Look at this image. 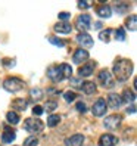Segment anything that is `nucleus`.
<instances>
[{
  "instance_id": "f257e3e1",
  "label": "nucleus",
  "mask_w": 137,
  "mask_h": 146,
  "mask_svg": "<svg viewBox=\"0 0 137 146\" xmlns=\"http://www.w3.org/2000/svg\"><path fill=\"white\" fill-rule=\"evenodd\" d=\"M114 75L118 78V81H127L133 74V64L130 59H118L114 62L112 66Z\"/></svg>"
},
{
  "instance_id": "f03ea898",
  "label": "nucleus",
  "mask_w": 137,
  "mask_h": 146,
  "mask_svg": "<svg viewBox=\"0 0 137 146\" xmlns=\"http://www.w3.org/2000/svg\"><path fill=\"white\" fill-rule=\"evenodd\" d=\"M3 87L6 92H11V93H16L25 87V83L18 78V77H7V78L3 81Z\"/></svg>"
},
{
  "instance_id": "7ed1b4c3",
  "label": "nucleus",
  "mask_w": 137,
  "mask_h": 146,
  "mask_svg": "<svg viewBox=\"0 0 137 146\" xmlns=\"http://www.w3.org/2000/svg\"><path fill=\"white\" fill-rule=\"evenodd\" d=\"M43 127H44V124L40 118H27L24 121V128L28 133H40Z\"/></svg>"
},
{
  "instance_id": "20e7f679",
  "label": "nucleus",
  "mask_w": 137,
  "mask_h": 146,
  "mask_svg": "<svg viewBox=\"0 0 137 146\" xmlns=\"http://www.w3.org/2000/svg\"><path fill=\"white\" fill-rule=\"evenodd\" d=\"M97 80H99V83L103 86L105 89H111V87H114V86H115V83L112 80V74H111L108 70H102L99 72V75H97Z\"/></svg>"
},
{
  "instance_id": "39448f33",
  "label": "nucleus",
  "mask_w": 137,
  "mask_h": 146,
  "mask_svg": "<svg viewBox=\"0 0 137 146\" xmlns=\"http://www.w3.org/2000/svg\"><path fill=\"white\" fill-rule=\"evenodd\" d=\"M106 108H108L106 106V100L103 98H100V99H97L95 102V105H93V108H91V112H93L95 117H103L106 114Z\"/></svg>"
},
{
  "instance_id": "423d86ee",
  "label": "nucleus",
  "mask_w": 137,
  "mask_h": 146,
  "mask_svg": "<svg viewBox=\"0 0 137 146\" xmlns=\"http://www.w3.org/2000/svg\"><path fill=\"white\" fill-rule=\"evenodd\" d=\"M91 24V16L89 13H83L77 18V28L80 31H87Z\"/></svg>"
},
{
  "instance_id": "0eeeda50",
  "label": "nucleus",
  "mask_w": 137,
  "mask_h": 146,
  "mask_svg": "<svg viewBox=\"0 0 137 146\" xmlns=\"http://www.w3.org/2000/svg\"><path fill=\"white\" fill-rule=\"evenodd\" d=\"M47 77L52 81H55V83H59V81L64 80V74L61 71V68H59V65H52L50 66L47 70Z\"/></svg>"
},
{
  "instance_id": "6e6552de",
  "label": "nucleus",
  "mask_w": 137,
  "mask_h": 146,
  "mask_svg": "<svg viewBox=\"0 0 137 146\" xmlns=\"http://www.w3.org/2000/svg\"><path fill=\"white\" fill-rule=\"evenodd\" d=\"M121 121H122V117L114 114V115L105 118V123L103 124H105V127L108 128V130H115V128H118V125L121 124Z\"/></svg>"
},
{
  "instance_id": "1a4fd4ad",
  "label": "nucleus",
  "mask_w": 137,
  "mask_h": 146,
  "mask_svg": "<svg viewBox=\"0 0 137 146\" xmlns=\"http://www.w3.org/2000/svg\"><path fill=\"white\" fill-rule=\"evenodd\" d=\"M77 41H78V44L81 46V49L84 47V50L93 47V38L89 36L87 33H80L78 36H77Z\"/></svg>"
},
{
  "instance_id": "9d476101",
  "label": "nucleus",
  "mask_w": 137,
  "mask_h": 146,
  "mask_svg": "<svg viewBox=\"0 0 137 146\" xmlns=\"http://www.w3.org/2000/svg\"><path fill=\"white\" fill-rule=\"evenodd\" d=\"M118 142V139L114 136V134H109V133H105L100 136L99 139V146H115Z\"/></svg>"
},
{
  "instance_id": "9b49d317",
  "label": "nucleus",
  "mask_w": 137,
  "mask_h": 146,
  "mask_svg": "<svg viewBox=\"0 0 137 146\" xmlns=\"http://www.w3.org/2000/svg\"><path fill=\"white\" fill-rule=\"evenodd\" d=\"M108 105L114 109H118L119 106L122 105V99H121V94H116V93H111L108 96Z\"/></svg>"
},
{
  "instance_id": "f8f14e48",
  "label": "nucleus",
  "mask_w": 137,
  "mask_h": 146,
  "mask_svg": "<svg viewBox=\"0 0 137 146\" xmlns=\"http://www.w3.org/2000/svg\"><path fill=\"white\" fill-rule=\"evenodd\" d=\"M89 59V52L87 50H84V49H77L75 50V53L72 56V61L75 64H81V62H85Z\"/></svg>"
},
{
  "instance_id": "ddd939ff",
  "label": "nucleus",
  "mask_w": 137,
  "mask_h": 146,
  "mask_svg": "<svg viewBox=\"0 0 137 146\" xmlns=\"http://www.w3.org/2000/svg\"><path fill=\"white\" fill-rule=\"evenodd\" d=\"M83 143H84V136L83 134H74V136L68 137L65 140L66 146H83Z\"/></svg>"
},
{
  "instance_id": "4468645a",
  "label": "nucleus",
  "mask_w": 137,
  "mask_h": 146,
  "mask_svg": "<svg viewBox=\"0 0 137 146\" xmlns=\"http://www.w3.org/2000/svg\"><path fill=\"white\" fill-rule=\"evenodd\" d=\"M15 137H16V133L13 128H9V127H6L3 133H2V142L3 143H12L15 140Z\"/></svg>"
},
{
  "instance_id": "2eb2a0df",
  "label": "nucleus",
  "mask_w": 137,
  "mask_h": 146,
  "mask_svg": "<svg viewBox=\"0 0 137 146\" xmlns=\"http://www.w3.org/2000/svg\"><path fill=\"white\" fill-rule=\"evenodd\" d=\"M95 66H96L95 62H89V64L83 65L78 70V75L80 77H90L93 74V71H95Z\"/></svg>"
},
{
  "instance_id": "dca6fc26",
  "label": "nucleus",
  "mask_w": 137,
  "mask_h": 146,
  "mask_svg": "<svg viewBox=\"0 0 137 146\" xmlns=\"http://www.w3.org/2000/svg\"><path fill=\"white\" fill-rule=\"evenodd\" d=\"M53 30L56 33H61V34H69L72 31V25L68 24V22H59L53 27Z\"/></svg>"
},
{
  "instance_id": "f3484780",
  "label": "nucleus",
  "mask_w": 137,
  "mask_h": 146,
  "mask_svg": "<svg viewBox=\"0 0 137 146\" xmlns=\"http://www.w3.org/2000/svg\"><path fill=\"white\" fill-rule=\"evenodd\" d=\"M96 13L100 16V18H109V16L112 15V11H111V7H109L108 5L102 3L100 6L96 7Z\"/></svg>"
},
{
  "instance_id": "a211bd4d",
  "label": "nucleus",
  "mask_w": 137,
  "mask_h": 146,
  "mask_svg": "<svg viewBox=\"0 0 137 146\" xmlns=\"http://www.w3.org/2000/svg\"><path fill=\"white\" fill-rule=\"evenodd\" d=\"M12 108L16 111H25L27 109V100L19 98V99H13L12 100Z\"/></svg>"
},
{
  "instance_id": "6ab92c4d",
  "label": "nucleus",
  "mask_w": 137,
  "mask_h": 146,
  "mask_svg": "<svg viewBox=\"0 0 137 146\" xmlns=\"http://www.w3.org/2000/svg\"><path fill=\"white\" fill-rule=\"evenodd\" d=\"M83 92L85 93V94H89V96H90V94H95L96 93V84L95 83H93V81H85L84 84H83Z\"/></svg>"
},
{
  "instance_id": "aec40b11",
  "label": "nucleus",
  "mask_w": 137,
  "mask_h": 146,
  "mask_svg": "<svg viewBox=\"0 0 137 146\" xmlns=\"http://www.w3.org/2000/svg\"><path fill=\"white\" fill-rule=\"evenodd\" d=\"M6 119H7V123H11L12 125L18 124V123L21 121L19 115L16 114V112H13V111H11V112H7V114H6Z\"/></svg>"
},
{
  "instance_id": "412c9836",
  "label": "nucleus",
  "mask_w": 137,
  "mask_h": 146,
  "mask_svg": "<svg viewBox=\"0 0 137 146\" xmlns=\"http://www.w3.org/2000/svg\"><path fill=\"white\" fill-rule=\"evenodd\" d=\"M59 68H61V71L64 74V78H71V74H72V68L69 64H61L59 65Z\"/></svg>"
},
{
  "instance_id": "4be33fe9",
  "label": "nucleus",
  "mask_w": 137,
  "mask_h": 146,
  "mask_svg": "<svg viewBox=\"0 0 137 146\" xmlns=\"http://www.w3.org/2000/svg\"><path fill=\"white\" fill-rule=\"evenodd\" d=\"M136 15H131V16H128L127 21H125V28L127 30H130V31H136Z\"/></svg>"
},
{
  "instance_id": "5701e85b",
  "label": "nucleus",
  "mask_w": 137,
  "mask_h": 146,
  "mask_svg": "<svg viewBox=\"0 0 137 146\" xmlns=\"http://www.w3.org/2000/svg\"><path fill=\"white\" fill-rule=\"evenodd\" d=\"M121 99H122V102L130 104V102H134V100H136V94H134V92H131V90H125V92H124V96H122Z\"/></svg>"
},
{
  "instance_id": "b1692460",
  "label": "nucleus",
  "mask_w": 137,
  "mask_h": 146,
  "mask_svg": "<svg viewBox=\"0 0 137 146\" xmlns=\"http://www.w3.org/2000/svg\"><path fill=\"white\" fill-rule=\"evenodd\" d=\"M64 99L68 102V104H71V102H74L77 99V93L75 92H71V90H68L64 93Z\"/></svg>"
},
{
  "instance_id": "393cba45",
  "label": "nucleus",
  "mask_w": 137,
  "mask_h": 146,
  "mask_svg": "<svg viewBox=\"0 0 137 146\" xmlns=\"http://www.w3.org/2000/svg\"><path fill=\"white\" fill-rule=\"evenodd\" d=\"M59 121H61V117L59 115H50L47 118V125L49 127H55L56 124H59Z\"/></svg>"
},
{
  "instance_id": "a878e982",
  "label": "nucleus",
  "mask_w": 137,
  "mask_h": 146,
  "mask_svg": "<svg viewBox=\"0 0 137 146\" xmlns=\"http://www.w3.org/2000/svg\"><path fill=\"white\" fill-rule=\"evenodd\" d=\"M37 145H38V139L36 136H30L24 142V146H37Z\"/></svg>"
},
{
  "instance_id": "bb28decb",
  "label": "nucleus",
  "mask_w": 137,
  "mask_h": 146,
  "mask_svg": "<svg viewBox=\"0 0 137 146\" xmlns=\"http://www.w3.org/2000/svg\"><path fill=\"white\" fill-rule=\"evenodd\" d=\"M115 11H116V13L122 15V13H125L128 11V5L127 3H116L115 5Z\"/></svg>"
},
{
  "instance_id": "cd10ccee",
  "label": "nucleus",
  "mask_w": 137,
  "mask_h": 146,
  "mask_svg": "<svg viewBox=\"0 0 137 146\" xmlns=\"http://www.w3.org/2000/svg\"><path fill=\"white\" fill-rule=\"evenodd\" d=\"M49 41L56 47H64L65 46V41L62 38H58V37H49Z\"/></svg>"
},
{
  "instance_id": "c85d7f7f",
  "label": "nucleus",
  "mask_w": 137,
  "mask_h": 146,
  "mask_svg": "<svg viewBox=\"0 0 137 146\" xmlns=\"http://www.w3.org/2000/svg\"><path fill=\"white\" fill-rule=\"evenodd\" d=\"M111 33H112V30H109V28H108V30H103V31H100L99 38H100L102 41H106V43H108L109 38H111V37H109V36H111Z\"/></svg>"
},
{
  "instance_id": "c756f323",
  "label": "nucleus",
  "mask_w": 137,
  "mask_h": 146,
  "mask_svg": "<svg viewBox=\"0 0 137 146\" xmlns=\"http://www.w3.org/2000/svg\"><path fill=\"white\" fill-rule=\"evenodd\" d=\"M30 94H31V98H32L34 100H40V99L43 98V92H41L40 89H32V90L30 92Z\"/></svg>"
},
{
  "instance_id": "7c9ffc66",
  "label": "nucleus",
  "mask_w": 137,
  "mask_h": 146,
  "mask_svg": "<svg viewBox=\"0 0 137 146\" xmlns=\"http://www.w3.org/2000/svg\"><path fill=\"white\" fill-rule=\"evenodd\" d=\"M115 38H116L118 41H124V40H125V31H124V28H116V31H115Z\"/></svg>"
},
{
  "instance_id": "2f4dec72",
  "label": "nucleus",
  "mask_w": 137,
  "mask_h": 146,
  "mask_svg": "<svg viewBox=\"0 0 137 146\" xmlns=\"http://www.w3.org/2000/svg\"><path fill=\"white\" fill-rule=\"evenodd\" d=\"M56 108H58L56 100H49L46 104V111H47V112H52V111H55Z\"/></svg>"
},
{
  "instance_id": "473e14b6",
  "label": "nucleus",
  "mask_w": 137,
  "mask_h": 146,
  "mask_svg": "<svg viewBox=\"0 0 137 146\" xmlns=\"http://www.w3.org/2000/svg\"><path fill=\"white\" fill-rule=\"evenodd\" d=\"M69 81H71V84L74 86L75 89H81V87H83V84H81V80H80V78H75V77H71Z\"/></svg>"
},
{
  "instance_id": "72a5a7b5",
  "label": "nucleus",
  "mask_w": 137,
  "mask_h": 146,
  "mask_svg": "<svg viewBox=\"0 0 137 146\" xmlns=\"http://www.w3.org/2000/svg\"><path fill=\"white\" fill-rule=\"evenodd\" d=\"M77 111H78V112H83V114L87 111V106H85L84 102H78V104H77Z\"/></svg>"
},
{
  "instance_id": "f704fd0d",
  "label": "nucleus",
  "mask_w": 137,
  "mask_h": 146,
  "mask_svg": "<svg viewBox=\"0 0 137 146\" xmlns=\"http://www.w3.org/2000/svg\"><path fill=\"white\" fill-rule=\"evenodd\" d=\"M58 18L62 19V21H66V19L71 18V13H69V12H61V13L58 15Z\"/></svg>"
},
{
  "instance_id": "c9c22d12",
  "label": "nucleus",
  "mask_w": 137,
  "mask_h": 146,
  "mask_svg": "<svg viewBox=\"0 0 137 146\" xmlns=\"http://www.w3.org/2000/svg\"><path fill=\"white\" fill-rule=\"evenodd\" d=\"M32 114L34 115H41L43 114V108L41 106H34L32 108Z\"/></svg>"
},
{
  "instance_id": "e433bc0d",
  "label": "nucleus",
  "mask_w": 137,
  "mask_h": 146,
  "mask_svg": "<svg viewBox=\"0 0 137 146\" xmlns=\"http://www.w3.org/2000/svg\"><path fill=\"white\" fill-rule=\"evenodd\" d=\"M90 6H91V3H87V2H80L78 3L80 9H87V7H90Z\"/></svg>"
},
{
  "instance_id": "4c0bfd02",
  "label": "nucleus",
  "mask_w": 137,
  "mask_h": 146,
  "mask_svg": "<svg viewBox=\"0 0 137 146\" xmlns=\"http://www.w3.org/2000/svg\"><path fill=\"white\" fill-rule=\"evenodd\" d=\"M3 64H5L7 68H12V66H15V61H9V59H5Z\"/></svg>"
},
{
  "instance_id": "58836bf2",
  "label": "nucleus",
  "mask_w": 137,
  "mask_h": 146,
  "mask_svg": "<svg viewBox=\"0 0 137 146\" xmlns=\"http://www.w3.org/2000/svg\"><path fill=\"white\" fill-rule=\"evenodd\" d=\"M127 112H128V114H134V112H136V106L131 105V108H127Z\"/></svg>"
},
{
  "instance_id": "ea45409f",
  "label": "nucleus",
  "mask_w": 137,
  "mask_h": 146,
  "mask_svg": "<svg viewBox=\"0 0 137 146\" xmlns=\"http://www.w3.org/2000/svg\"><path fill=\"white\" fill-rule=\"evenodd\" d=\"M95 28H96V30L102 28V22H95Z\"/></svg>"
}]
</instances>
